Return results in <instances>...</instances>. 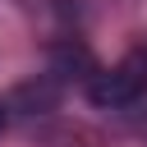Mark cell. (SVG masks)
Segmentation results:
<instances>
[{
    "instance_id": "7a4b0ae2",
    "label": "cell",
    "mask_w": 147,
    "mask_h": 147,
    "mask_svg": "<svg viewBox=\"0 0 147 147\" xmlns=\"http://www.w3.org/2000/svg\"><path fill=\"white\" fill-rule=\"evenodd\" d=\"M0 129H5V106H0Z\"/></svg>"
},
{
    "instance_id": "6da1fadb",
    "label": "cell",
    "mask_w": 147,
    "mask_h": 147,
    "mask_svg": "<svg viewBox=\"0 0 147 147\" xmlns=\"http://www.w3.org/2000/svg\"><path fill=\"white\" fill-rule=\"evenodd\" d=\"M142 92H147V55H124L119 64L96 69L92 83H87V96H92V106H101V110H124V106H133Z\"/></svg>"
}]
</instances>
